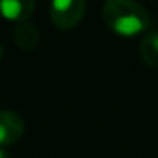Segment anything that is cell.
Instances as JSON below:
<instances>
[{
    "instance_id": "1",
    "label": "cell",
    "mask_w": 158,
    "mask_h": 158,
    "mask_svg": "<svg viewBox=\"0 0 158 158\" xmlns=\"http://www.w3.org/2000/svg\"><path fill=\"white\" fill-rule=\"evenodd\" d=\"M102 17L107 27L123 38L138 36L150 26V15L136 0H106Z\"/></svg>"
},
{
    "instance_id": "2",
    "label": "cell",
    "mask_w": 158,
    "mask_h": 158,
    "mask_svg": "<svg viewBox=\"0 0 158 158\" xmlns=\"http://www.w3.org/2000/svg\"><path fill=\"white\" fill-rule=\"evenodd\" d=\"M85 15V0H51L49 19L61 31H70L82 22Z\"/></svg>"
},
{
    "instance_id": "3",
    "label": "cell",
    "mask_w": 158,
    "mask_h": 158,
    "mask_svg": "<svg viewBox=\"0 0 158 158\" xmlns=\"http://www.w3.org/2000/svg\"><path fill=\"white\" fill-rule=\"evenodd\" d=\"M26 124L21 114L14 110H0V148L10 146L24 134Z\"/></svg>"
},
{
    "instance_id": "4",
    "label": "cell",
    "mask_w": 158,
    "mask_h": 158,
    "mask_svg": "<svg viewBox=\"0 0 158 158\" xmlns=\"http://www.w3.org/2000/svg\"><path fill=\"white\" fill-rule=\"evenodd\" d=\"M34 7L36 0H0V15L12 22L29 21Z\"/></svg>"
},
{
    "instance_id": "5",
    "label": "cell",
    "mask_w": 158,
    "mask_h": 158,
    "mask_svg": "<svg viewBox=\"0 0 158 158\" xmlns=\"http://www.w3.org/2000/svg\"><path fill=\"white\" fill-rule=\"evenodd\" d=\"M14 43L22 51H32L39 43V32L32 22L22 21L14 27Z\"/></svg>"
},
{
    "instance_id": "6",
    "label": "cell",
    "mask_w": 158,
    "mask_h": 158,
    "mask_svg": "<svg viewBox=\"0 0 158 158\" xmlns=\"http://www.w3.org/2000/svg\"><path fill=\"white\" fill-rule=\"evenodd\" d=\"M139 58L150 68H158V31L148 32L139 43Z\"/></svg>"
},
{
    "instance_id": "7",
    "label": "cell",
    "mask_w": 158,
    "mask_h": 158,
    "mask_svg": "<svg viewBox=\"0 0 158 158\" xmlns=\"http://www.w3.org/2000/svg\"><path fill=\"white\" fill-rule=\"evenodd\" d=\"M0 158H10V156H9V155L5 153V151L2 150V148H0Z\"/></svg>"
},
{
    "instance_id": "8",
    "label": "cell",
    "mask_w": 158,
    "mask_h": 158,
    "mask_svg": "<svg viewBox=\"0 0 158 158\" xmlns=\"http://www.w3.org/2000/svg\"><path fill=\"white\" fill-rule=\"evenodd\" d=\"M4 58V48H2V44H0V60Z\"/></svg>"
}]
</instances>
